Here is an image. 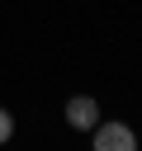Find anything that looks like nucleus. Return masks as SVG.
I'll list each match as a JSON object with an SVG mask.
<instances>
[{"label": "nucleus", "mask_w": 142, "mask_h": 151, "mask_svg": "<svg viewBox=\"0 0 142 151\" xmlns=\"http://www.w3.org/2000/svg\"><path fill=\"white\" fill-rule=\"evenodd\" d=\"M90 146L95 151H137V132L128 127V123H118V118H99V127L90 132Z\"/></svg>", "instance_id": "obj_1"}, {"label": "nucleus", "mask_w": 142, "mask_h": 151, "mask_svg": "<svg viewBox=\"0 0 142 151\" xmlns=\"http://www.w3.org/2000/svg\"><path fill=\"white\" fill-rule=\"evenodd\" d=\"M66 127H76V132H95L99 127V99H90V94H76V99H66Z\"/></svg>", "instance_id": "obj_2"}, {"label": "nucleus", "mask_w": 142, "mask_h": 151, "mask_svg": "<svg viewBox=\"0 0 142 151\" xmlns=\"http://www.w3.org/2000/svg\"><path fill=\"white\" fill-rule=\"evenodd\" d=\"M9 137H14V113H9V109H0V146H5Z\"/></svg>", "instance_id": "obj_3"}]
</instances>
